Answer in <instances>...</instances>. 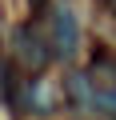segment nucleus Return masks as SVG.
<instances>
[{"instance_id":"obj_1","label":"nucleus","mask_w":116,"mask_h":120,"mask_svg":"<svg viewBox=\"0 0 116 120\" xmlns=\"http://www.w3.org/2000/svg\"><path fill=\"white\" fill-rule=\"evenodd\" d=\"M12 48H16V56H20V64L28 68V72H40L48 60H52V44H44L40 40V32H32V24H20L16 32H12Z\"/></svg>"},{"instance_id":"obj_2","label":"nucleus","mask_w":116,"mask_h":120,"mask_svg":"<svg viewBox=\"0 0 116 120\" xmlns=\"http://www.w3.org/2000/svg\"><path fill=\"white\" fill-rule=\"evenodd\" d=\"M52 56H76V48H80V24H76V16L68 12V8H56L52 12Z\"/></svg>"},{"instance_id":"obj_3","label":"nucleus","mask_w":116,"mask_h":120,"mask_svg":"<svg viewBox=\"0 0 116 120\" xmlns=\"http://www.w3.org/2000/svg\"><path fill=\"white\" fill-rule=\"evenodd\" d=\"M100 4H104V8L112 12V16H116V0H100Z\"/></svg>"},{"instance_id":"obj_4","label":"nucleus","mask_w":116,"mask_h":120,"mask_svg":"<svg viewBox=\"0 0 116 120\" xmlns=\"http://www.w3.org/2000/svg\"><path fill=\"white\" fill-rule=\"evenodd\" d=\"M28 4H32V8H44V0H28Z\"/></svg>"}]
</instances>
